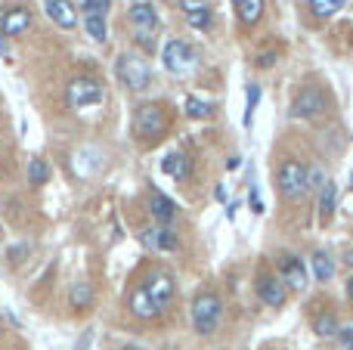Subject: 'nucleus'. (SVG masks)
Wrapping results in <instances>:
<instances>
[{"label":"nucleus","instance_id":"obj_36","mask_svg":"<svg viewBox=\"0 0 353 350\" xmlns=\"http://www.w3.org/2000/svg\"><path fill=\"white\" fill-rule=\"evenodd\" d=\"M232 3H236V6H239V3H242V0H232Z\"/></svg>","mask_w":353,"mask_h":350},{"label":"nucleus","instance_id":"obj_20","mask_svg":"<svg viewBox=\"0 0 353 350\" xmlns=\"http://www.w3.org/2000/svg\"><path fill=\"white\" fill-rule=\"evenodd\" d=\"M84 31L93 37L97 43H105L109 41V25H105V16H84Z\"/></svg>","mask_w":353,"mask_h":350},{"label":"nucleus","instance_id":"obj_4","mask_svg":"<svg viewBox=\"0 0 353 350\" xmlns=\"http://www.w3.org/2000/svg\"><path fill=\"white\" fill-rule=\"evenodd\" d=\"M128 16H130V25H134L137 41L152 43V34L159 31V12H155V6L149 0H134Z\"/></svg>","mask_w":353,"mask_h":350},{"label":"nucleus","instance_id":"obj_32","mask_svg":"<svg viewBox=\"0 0 353 350\" xmlns=\"http://www.w3.org/2000/svg\"><path fill=\"white\" fill-rule=\"evenodd\" d=\"M325 177H323V167H307V189H316L323 186Z\"/></svg>","mask_w":353,"mask_h":350},{"label":"nucleus","instance_id":"obj_3","mask_svg":"<svg viewBox=\"0 0 353 350\" xmlns=\"http://www.w3.org/2000/svg\"><path fill=\"white\" fill-rule=\"evenodd\" d=\"M223 320V304L217 295H199L192 301V329L199 335H211Z\"/></svg>","mask_w":353,"mask_h":350},{"label":"nucleus","instance_id":"obj_29","mask_svg":"<svg viewBox=\"0 0 353 350\" xmlns=\"http://www.w3.org/2000/svg\"><path fill=\"white\" fill-rule=\"evenodd\" d=\"M109 6L112 0H84V16H109Z\"/></svg>","mask_w":353,"mask_h":350},{"label":"nucleus","instance_id":"obj_9","mask_svg":"<svg viewBox=\"0 0 353 350\" xmlns=\"http://www.w3.org/2000/svg\"><path fill=\"white\" fill-rule=\"evenodd\" d=\"M146 291L155 298V304H159L161 310H168L171 307V301H174V291H176L171 273L168 270H152L149 273V279H146Z\"/></svg>","mask_w":353,"mask_h":350},{"label":"nucleus","instance_id":"obj_28","mask_svg":"<svg viewBox=\"0 0 353 350\" xmlns=\"http://www.w3.org/2000/svg\"><path fill=\"white\" fill-rule=\"evenodd\" d=\"M186 22H189V28H195V31H211V28H214V12H211V10L189 12Z\"/></svg>","mask_w":353,"mask_h":350},{"label":"nucleus","instance_id":"obj_15","mask_svg":"<svg viewBox=\"0 0 353 350\" xmlns=\"http://www.w3.org/2000/svg\"><path fill=\"white\" fill-rule=\"evenodd\" d=\"M28 25H31V12L22 10V6H16V10H10V12H3V16H0V34L19 37V34H25V31H28Z\"/></svg>","mask_w":353,"mask_h":350},{"label":"nucleus","instance_id":"obj_18","mask_svg":"<svg viewBox=\"0 0 353 350\" xmlns=\"http://www.w3.org/2000/svg\"><path fill=\"white\" fill-rule=\"evenodd\" d=\"M310 270H313V276H316L319 282H329V279L335 276V260H332L325 251H316L313 254V260H310Z\"/></svg>","mask_w":353,"mask_h":350},{"label":"nucleus","instance_id":"obj_21","mask_svg":"<svg viewBox=\"0 0 353 350\" xmlns=\"http://www.w3.org/2000/svg\"><path fill=\"white\" fill-rule=\"evenodd\" d=\"M236 10H239L242 25H257L261 22V16H263V0H242Z\"/></svg>","mask_w":353,"mask_h":350},{"label":"nucleus","instance_id":"obj_14","mask_svg":"<svg viewBox=\"0 0 353 350\" xmlns=\"http://www.w3.org/2000/svg\"><path fill=\"white\" fill-rule=\"evenodd\" d=\"M323 112H325V96L319 90H304L292 103V115L294 118H319Z\"/></svg>","mask_w":353,"mask_h":350},{"label":"nucleus","instance_id":"obj_2","mask_svg":"<svg viewBox=\"0 0 353 350\" xmlns=\"http://www.w3.org/2000/svg\"><path fill=\"white\" fill-rule=\"evenodd\" d=\"M115 74L130 93H143L149 84H152V68H149V62L143 59V56H137V53L118 56Z\"/></svg>","mask_w":353,"mask_h":350},{"label":"nucleus","instance_id":"obj_26","mask_svg":"<svg viewBox=\"0 0 353 350\" xmlns=\"http://www.w3.org/2000/svg\"><path fill=\"white\" fill-rule=\"evenodd\" d=\"M90 155H93V149H81V152L74 155V171H78V177H93V174L99 171V165H90Z\"/></svg>","mask_w":353,"mask_h":350},{"label":"nucleus","instance_id":"obj_5","mask_svg":"<svg viewBox=\"0 0 353 350\" xmlns=\"http://www.w3.org/2000/svg\"><path fill=\"white\" fill-rule=\"evenodd\" d=\"M165 127H168V115H165V109H159V105L146 103L134 112V130L143 136V140H159V136L165 134Z\"/></svg>","mask_w":353,"mask_h":350},{"label":"nucleus","instance_id":"obj_16","mask_svg":"<svg viewBox=\"0 0 353 350\" xmlns=\"http://www.w3.org/2000/svg\"><path fill=\"white\" fill-rule=\"evenodd\" d=\"M149 211H152L155 223H161V227H168V223L174 220V214H176L174 202L165 196V192H152V198H149Z\"/></svg>","mask_w":353,"mask_h":350},{"label":"nucleus","instance_id":"obj_10","mask_svg":"<svg viewBox=\"0 0 353 350\" xmlns=\"http://www.w3.org/2000/svg\"><path fill=\"white\" fill-rule=\"evenodd\" d=\"M140 242L146 248H152V251H176V248H180V236H176L171 227H161V223L143 229Z\"/></svg>","mask_w":353,"mask_h":350},{"label":"nucleus","instance_id":"obj_24","mask_svg":"<svg viewBox=\"0 0 353 350\" xmlns=\"http://www.w3.org/2000/svg\"><path fill=\"white\" fill-rule=\"evenodd\" d=\"M50 180V165L43 158H31L28 161V183L31 186H43Z\"/></svg>","mask_w":353,"mask_h":350},{"label":"nucleus","instance_id":"obj_19","mask_svg":"<svg viewBox=\"0 0 353 350\" xmlns=\"http://www.w3.org/2000/svg\"><path fill=\"white\" fill-rule=\"evenodd\" d=\"M161 171L165 174H171L174 180H183L189 174V158L183 152H171V155H165V161H161Z\"/></svg>","mask_w":353,"mask_h":350},{"label":"nucleus","instance_id":"obj_35","mask_svg":"<svg viewBox=\"0 0 353 350\" xmlns=\"http://www.w3.org/2000/svg\"><path fill=\"white\" fill-rule=\"evenodd\" d=\"M347 298H350V301H353V276L347 279Z\"/></svg>","mask_w":353,"mask_h":350},{"label":"nucleus","instance_id":"obj_37","mask_svg":"<svg viewBox=\"0 0 353 350\" xmlns=\"http://www.w3.org/2000/svg\"><path fill=\"white\" fill-rule=\"evenodd\" d=\"M350 186H353V177H350Z\"/></svg>","mask_w":353,"mask_h":350},{"label":"nucleus","instance_id":"obj_31","mask_svg":"<svg viewBox=\"0 0 353 350\" xmlns=\"http://www.w3.org/2000/svg\"><path fill=\"white\" fill-rule=\"evenodd\" d=\"M257 99H261V87L248 84V112H245V124H248V127H251V115H254V109H257Z\"/></svg>","mask_w":353,"mask_h":350},{"label":"nucleus","instance_id":"obj_12","mask_svg":"<svg viewBox=\"0 0 353 350\" xmlns=\"http://www.w3.org/2000/svg\"><path fill=\"white\" fill-rule=\"evenodd\" d=\"M257 298H261L267 307H282L288 298V289L285 282H282L279 276H270V273H263L261 279H257Z\"/></svg>","mask_w":353,"mask_h":350},{"label":"nucleus","instance_id":"obj_27","mask_svg":"<svg viewBox=\"0 0 353 350\" xmlns=\"http://www.w3.org/2000/svg\"><path fill=\"white\" fill-rule=\"evenodd\" d=\"M313 329H316V335L319 338H332V335H338V320L332 313H323V316H316V322H313Z\"/></svg>","mask_w":353,"mask_h":350},{"label":"nucleus","instance_id":"obj_33","mask_svg":"<svg viewBox=\"0 0 353 350\" xmlns=\"http://www.w3.org/2000/svg\"><path fill=\"white\" fill-rule=\"evenodd\" d=\"M338 338H341V347L344 350H353V326L338 329Z\"/></svg>","mask_w":353,"mask_h":350},{"label":"nucleus","instance_id":"obj_22","mask_svg":"<svg viewBox=\"0 0 353 350\" xmlns=\"http://www.w3.org/2000/svg\"><path fill=\"white\" fill-rule=\"evenodd\" d=\"M68 298H72V307H74V310H84V307H90V304H93V285H87V282L72 285V291H68Z\"/></svg>","mask_w":353,"mask_h":350},{"label":"nucleus","instance_id":"obj_7","mask_svg":"<svg viewBox=\"0 0 353 350\" xmlns=\"http://www.w3.org/2000/svg\"><path fill=\"white\" fill-rule=\"evenodd\" d=\"M65 96H68V103H72L74 109H87V105L103 103V87H99L93 78H74L72 84H68Z\"/></svg>","mask_w":353,"mask_h":350},{"label":"nucleus","instance_id":"obj_6","mask_svg":"<svg viewBox=\"0 0 353 350\" xmlns=\"http://www.w3.org/2000/svg\"><path fill=\"white\" fill-rule=\"evenodd\" d=\"M276 183H279V192L285 198H301L307 196V167L298 165V161H285L276 174Z\"/></svg>","mask_w":353,"mask_h":350},{"label":"nucleus","instance_id":"obj_17","mask_svg":"<svg viewBox=\"0 0 353 350\" xmlns=\"http://www.w3.org/2000/svg\"><path fill=\"white\" fill-rule=\"evenodd\" d=\"M335 205H338V186L335 183H323V189H319V223L332 220Z\"/></svg>","mask_w":353,"mask_h":350},{"label":"nucleus","instance_id":"obj_23","mask_svg":"<svg viewBox=\"0 0 353 350\" xmlns=\"http://www.w3.org/2000/svg\"><path fill=\"white\" fill-rule=\"evenodd\" d=\"M344 3H347V0H310V10H313V16H319V19H332L335 12L344 10Z\"/></svg>","mask_w":353,"mask_h":350},{"label":"nucleus","instance_id":"obj_1","mask_svg":"<svg viewBox=\"0 0 353 350\" xmlns=\"http://www.w3.org/2000/svg\"><path fill=\"white\" fill-rule=\"evenodd\" d=\"M161 65L174 74V78H186L199 68V53H195L192 43L180 41V37H171V41L161 47Z\"/></svg>","mask_w":353,"mask_h":350},{"label":"nucleus","instance_id":"obj_11","mask_svg":"<svg viewBox=\"0 0 353 350\" xmlns=\"http://www.w3.org/2000/svg\"><path fill=\"white\" fill-rule=\"evenodd\" d=\"M41 3L53 25H59V28H65V31L78 28V12H74L72 0H41Z\"/></svg>","mask_w":353,"mask_h":350},{"label":"nucleus","instance_id":"obj_25","mask_svg":"<svg viewBox=\"0 0 353 350\" xmlns=\"http://www.w3.org/2000/svg\"><path fill=\"white\" fill-rule=\"evenodd\" d=\"M186 115L189 118H211L214 115V105L201 96H186Z\"/></svg>","mask_w":353,"mask_h":350},{"label":"nucleus","instance_id":"obj_13","mask_svg":"<svg viewBox=\"0 0 353 350\" xmlns=\"http://www.w3.org/2000/svg\"><path fill=\"white\" fill-rule=\"evenodd\" d=\"M130 310H134L137 320L149 322V320H159L165 310L155 304V298L146 291V285H140V289H134V295H130Z\"/></svg>","mask_w":353,"mask_h":350},{"label":"nucleus","instance_id":"obj_34","mask_svg":"<svg viewBox=\"0 0 353 350\" xmlns=\"http://www.w3.org/2000/svg\"><path fill=\"white\" fill-rule=\"evenodd\" d=\"M0 59H10V43H6V34H0Z\"/></svg>","mask_w":353,"mask_h":350},{"label":"nucleus","instance_id":"obj_30","mask_svg":"<svg viewBox=\"0 0 353 350\" xmlns=\"http://www.w3.org/2000/svg\"><path fill=\"white\" fill-rule=\"evenodd\" d=\"M183 10V16H189V12H201V10H211V0H176Z\"/></svg>","mask_w":353,"mask_h":350},{"label":"nucleus","instance_id":"obj_8","mask_svg":"<svg viewBox=\"0 0 353 350\" xmlns=\"http://www.w3.org/2000/svg\"><path fill=\"white\" fill-rule=\"evenodd\" d=\"M279 273H282V282H285V289L292 291H304L307 282H310V273H307L304 260L298 258V254H285V258L279 260Z\"/></svg>","mask_w":353,"mask_h":350}]
</instances>
